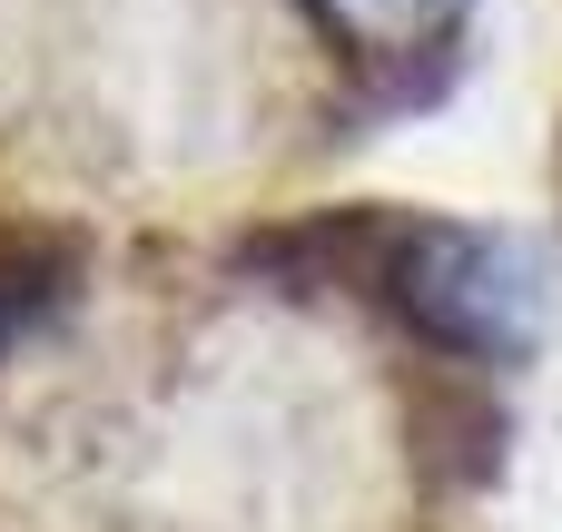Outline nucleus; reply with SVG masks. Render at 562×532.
<instances>
[{"label":"nucleus","instance_id":"5","mask_svg":"<svg viewBox=\"0 0 562 532\" xmlns=\"http://www.w3.org/2000/svg\"><path fill=\"white\" fill-rule=\"evenodd\" d=\"M356 59H454L464 0H306Z\"/></svg>","mask_w":562,"mask_h":532},{"label":"nucleus","instance_id":"4","mask_svg":"<svg viewBox=\"0 0 562 532\" xmlns=\"http://www.w3.org/2000/svg\"><path fill=\"white\" fill-rule=\"evenodd\" d=\"M69 276H79V237H69V227L0 217V355H10L40 316H59Z\"/></svg>","mask_w":562,"mask_h":532},{"label":"nucleus","instance_id":"2","mask_svg":"<svg viewBox=\"0 0 562 532\" xmlns=\"http://www.w3.org/2000/svg\"><path fill=\"white\" fill-rule=\"evenodd\" d=\"M405 247V207H316V217H277L237 247L247 276H277L286 296H385V267Z\"/></svg>","mask_w":562,"mask_h":532},{"label":"nucleus","instance_id":"3","mask_svg":"<svg viewBox=\"0 0 562 532\" xmlns=\"http://www.w3.org/2000/svg\"><path fill=\"white\" fill-rule=\"evenodd\" d=\"M415 444H425V474L474 494L504 474V444H514V415L504 395L474 375V365H435V385H415Z\"/></svg>","mask_w":562,"mask_h":532},{"label":"nucleus","instance_id":"1","mask_svg":"<svg viewBox=\"0 0 562 532\" xmlns=\"http://www.w3.org/2000/svg\"><path fill=\"white\" fill-rule=\"evenodd\" d=\"M435 365H524L543 346V267L533 247H514L504 227H464V217H405V247L385 267L375 296Z\"/></svg>","mask_w":562,"mask_h":532}]
</instances>
